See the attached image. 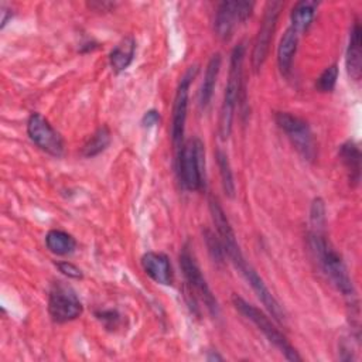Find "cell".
Listing matches in <instances>:
<instances>
[{"instance_id":"obj_1","label":"cell","mask_w":362,"mask_h":362,"mask_svg":"<svg viewBox=\"0 0 362 362\" xmlns=\"http://www.w3.org/2000/svg\"><path fill=\"white\" fill-rule=\"evenodd\" d=\"M209 212L218 233V238L223 246L225 255L229 257L232 264L240 272V274L245 277V280L250 284L252 290L257 296V298L263 303V305L267 308V311L272 314V317L279 321L280 324L284 322L286 314L283 307L279 304V301L274 298V296L270 293L267 286L264 284L263 279L257 274V272L246 262L243 257V253L239 247V243L236 240V235L229 223V219L226 218L222 206L219 205L218 199L214 197L209 198Z\"/></svg>"},{"instance_id":"obj_2","label":"cell","mask_w":362,"mask_h":362,"mask_svg":"<svg viewBox=\"0 0 362 362\" xmlns=\"http://www.w3.org/2000/svg\"><path fill=\"white\" fill-rule=\"evenodd\" d=\"M308 246L317 263L331 280V283L337 287V290L346 297H354L355 290L348 274V269L339 253L327 239L325 232L311 229L308 233Z\"/></svg>"},{"instance_id":"obj_3","label":"cell","mask_w":362,"mask_h":362,"mask_svg":"<svg viewBox=\"0 0 362 362\" xmlns=\"http://www.w3.org/2000/svg\"><path fill=\"white\" fill-rule=\"evenodd\" d=\"M245 44H238L230 54L229 61V74L228 82L225 86L223 100L221 105L219 112V122H218V132L222 140H226L232 132L233 116L236 110V105L239 100L240 86H242V74H243V59H245Z\"/></svg>"},{"instance_id":"obj_4","label":"cell","mask_w":362,"mask_h":362,"mask_svg":"<svg viewBox=\"0 0 362 362\" xmlns=\"http://www.w3.org/2000/svg\"><path fill=\"white\" fill-rule=\"evenodd\" d=\"M232 304L233 307L252 324L256 325V328L266 337V339L273 344L288 361H301V356L296 351V348L288 342L286 335L276 328V325L272 322V320L259 308H256L253 304L247 303L238 294L232 296Z\"/></svg>"},{"instance_id":"obj_5","label":"cell","mask_w":362,"mask_h":362,"mask_svg":"<svg viewBox=\"0 0 362 362\" xmlns=\"http://www.w3.org/2000/svg\"><path fill=\"white\" fill-rule=\"evenodd\" d=\"M204 144L194 137L182 143L177 153V170L180 181L185 189L199 191L204 185V165H205Z\"/></svg>"},{"instance_id":"obj_6","label":"cell","mask_w":362,"mask_h":362,"mask_svg":"<svg viewBox=\"0 0 362 362\" xmlns=\"http://www.w3.org/2000/svg\"><path fill=\"white\" fill-rule=\"evenodd\" d=\"M274 120L277 126L286 133L291 144L296 147V150L305 158V160H314L317 154L315 140L313 136V132L308 126V123L288 112H277L274 115Z\"/></svg>"},{"instance_id":"obj_7","label":"cell","mask_w":362,"mask_h":362,"mask_svg":"<svg viewBox=\"0 0 362 362\" xmlns=\"http://www.w3.org/2000/svg\"><path fill=\"white\" fill-rule=\"evenodd\" d=\"M82 311V303L69 284L64 281L52 283L48 291V313L55 322L64 324L74 321Z\"/></svg>"},{"instance_id":"obj_8","label":"cell","mask_w":362,"mask_h":362,"mask_svg":"<svg viewBox=\"0 0 362 362\" xmlns=\"http://www.w3.org/2000/svg\"><path fill=\"white\" fill-rule=\"evenodd\" d=\"M198 74V65L189 66L185 74L181 76V81L177 86L174 103H173V119H171V141L173 147L178 153L182 143H184V132H185V120H187V110H188V96H189V86L194 78Z\"/></svg>"},{"instance_id":"obj_9","label":"cell","mask_w":362,"mask_h":362,"mask_svg":"<svg viewBox=\"0 0 362 362\" xmlns=\"http://www.w3.org/2000/svg\"><path fill=\"white\" fill-rule=\"evenodd\" d=\"M180 266L182 270V274L188 283V286L191 287V290L204 301L205 307L208 308V311L212 315H218L219 314V305L218 301L215 298V296L212 294L197 260L194 253L189 249V245L185 243L181 249L180 253Z\"/></svg>"},{"instance_id":"obj_10","label":"cell","mask_w":362,"mask_h":362,"mask_svg":"<svg viewBox=\"0 0 362 362\" xmlns=\"http://www.w3.org/2000/svg\"><path fill=\"white\" fill-rule=\"evenodd\" d=\"M255 3L252 1H222L218 4L214 31L221 40H229L238 24L246 21L253 13Z\"/></svg>"},{"instance_id":"obj_11","label":"cell","mask_w":362,"mask_h":362,"mask_svg":"<svg viewBox=\"0 0 362 362\" xmlns=\"http://www.w3.org/2000/svg\"><path fill=\"white\" fill-rule=\"evenodd\" d=\"M27 134L31 141L42 151L54 157L64 154V140L51 123L40 113L34 112L27 120Z\"/></svg>"},{"instance_id":"obj_12","label":"cell","mask_w":362,"mask_h":362,"mask_svg":"<svg viewBox=\"0 0 362 362\" xmlns=\"http://www.w3.org/2000/svg\"><path fill=\"white\" fill-rule=\"evenodd\" d=\"M281 7H283L281 1H269L266 4L263 20L260 23V28L257 31V35H256V40L253 44V51H252V66L256 71L266 61Z\"/></svg>"},{"instance_id":"obj_13","label":"cell","mask_w":362,"mask_h":362,"mask_svg":"<svg viewBox=\"0 0 362 362\" xmlns=\"http://www.w3.org/2000/svg\"><path fill=\"white\" fill-rule=\"evenodd\" d=\"M141 267L144 273L158 284L170 286L174 280L173 267L167 255L161 252H147L141 256Z\"/></svg>"},{"instance_id":"obj_14","label":"cell","mask_w":362,"mask_h":362,"mask_svg":"<svg viewBox=\"0 0 362 362\" xmlns=\"http://www.w3.org/2000/svg\"><path fill=\"white\" fill-rule=\"evenodd\" d=\"M361 37H362V30H361L359 21L356 20L351 30L349 42L346 48V58H345L348 75L354 81H359L362 74V38Z\"/></svg>"},{"instance_id":"obj_15","label":"cell","mask_w":362,"mask_h":362,"mask_svg":"<svg viewBox=\"0 0 362 362\" xmlns=\"http://www.w3.org/2000/svg\"><path fill=\"white\" fill-rule=\"evenodd\" d=\"M297 42H298V34L294 28L288 27L284 34L280 38L279 47H277V65L281 72V75L288 76L291 72L294 55L297 51Z\"/></svg>"},{"instance_id":"obj_16","label":"cell","mask_w":362,"mask_h":362,"mask_svg":"<svg viewBox=\"0 0 362 362\" xmlns=\"http://www.w3.org/2000/svg\"><path fill=\"white\" fill-rule=\"evenodd\" d=\"M136 54V40L132 35L122 38L109 54V64L115 74L123 72L132 64Z\"/></svg>"},{"instance_id":"obj_17","label":"cell","mask_w":362,"mask_h":362,"mask_svg":"<svg viewBox=\"0 0 362 362\" xmlns=\"http://www.w3.org/2000/svg\"><path fill=\"white\" fill-rule=\"evenodd\" d=\"M339 158L348 173L352 185H358L361 180V150L354 140H348L339 146Z\"/></svg>"},{"instance_id":"obj_18","label":"cell","mask_w":362,"mask_h":362,"mask_svg":"<svg viewBox=\"0 0 362 362\" xmlns=\"http://www.w3.org/2000/svg\"><path fill=\"white\" fill-rule=\"evenodd\" d=\"M221 62H222L221 54L216 52L211 57V59L206 64L204 81H202V85L199 88V96H198V102H199L201 109H205L209 105L211 99H212L214 89H215V85H216V79H218V75H219V71H221Z\"/></svg>"},{"instance_id":"obj_19","label":"cell","mask_w":362,"mask_h":362,"mask_svg":"<svg viewBox=\"0 0 362 362\" xmlns=\"http://www.w3.org/2000/svg\"><path fill=\"white\" fill-rule=\"evenodd\" d=\"M317 7H318V4L313 0H301L294 4L291 14H290V20H291L290 27L294 28L298 35L301 33L307 31V28L311 25L313 20L315 17Z\"/></svg>"},{"instance_id":"obj_20","label":"cell","mask_w":362,"mask_h":362,"mask_svg":"<svg viewBox=\"0 0 362 362\" xmlns=\"http://www.w3.org/2000/svg\"><path fill=\"white\" fill-rule=\"evenodd\" d=\"M45 245L49 252L58 256L71 255L76 247V240L72 235L61 229H51L45 235Z\"/></svg>"},{"instance_id":"obj_21","label":"cell","mask_w":362,"mask_h":362,"mask_svg":"<svg viewBox=\"0 0 362 362\" xmlns=\"http://www.w3.org/2000/svg\"><path fill=\"white\" fill-rule=\"evenodd\" d=\"M110 144V130L107 126H100L83 144L82 156L83 157H95L105 151Z\"/></svg>"},{"instance_id":"obj_22","label":"cell","mask_w":362,"mask_h":362,"mask_svg":"<svg viewBox=\"0 0 362 362\" xmlns=\"http://www.w3.org/2000/svg\"><path fill=\"white\" fill-rule=\"evenodd\" d=\"M216 164L219 168V174H221V182H222V188L225 191V194L232 198L235 195V181H233V173L230 168V163L229 158L226 156V153H223L221 148L216 150Z\"/></svg>"},{"instance_id":"obj_23","label":"cell","mask_w":362,"mask_h":362,"mask_svg":"<svg viewBox=\"0 0 362 362\" xmlns=\"http://www.w3.org/2000/svg\"><path fill=\"white\" fill-rule=\"evenodd\" d=\"M338 74H339V69H338V65H337V64H332V65L327 66V68L320 74V76L317 78L315 88H317L320 92H332L334 88H335V85H337Z\"/></svg>"},{"instance_id":"obj_24","label":"cell","mask_w":362,"mask_h":362,"mask_svg":"<svg viewBox=\"0 0 362 362\" xmlns=\"http://www.w3.org/2000/svg\"><path fill=\"white\" fill-rule=\"evenodd\" d=\"M325 204L321 198H314L310 206V225L314 230H324L325 228Z\"/></svg>"},{"instance_id":"obj_25","label":"cell","mask_w":362,"mask_h":362,"mask_svg":"<svg viewBox=\"0 0 362 362\" xmlns=\"http://www.w3.org/2000/svg\"><path fill=\"white\" fill-rule=\"evenodd\" d=\"M204 238H205L206 247H208V250H209L212 259L216 260V262H222L225 252H223V246H222L219 238L215 236V235H214L211 230H208V229L204 232Z\"/></svg>"},{"instance_id":"obj_26","label":"cell","mask_w":362,"mask_h":362,"mask_svg":"<svg viewBox=\"0 0 362 362\" xmlns=\"http://www.w3.org/2000/svg\"><path fill=\"white\" fill-rule=\"evenodd\" d=\"M96 317L109 329H115L120 324V314L116 310H102V311H98Z\"/></svg>"},{"instance_id":"obj_27","label":"cell","mask_w":362,"mask_h":362,"mask_svg":"<svg viewBox=\"0 0 362 362\" xmlns=\"http://www.w3.org/2000/svg\"><path fill=\"white\" fill-rule=\"evenodd\" d=\"M57 267L59 269V272L62 273V274H65L66 277H69V279H75V280H79V279H82V270L78 267V266H75L74 263H71V262H58L57 263Z\"/></svg>"},{"instance_id":"obj_28","label":"cell","mask_w":362,"mask_h":362,"mask_svg":"<svg viewBox=\"0 0 362 362\" xmlns=\"http://www.w3.org/2000/svg\"><path fill=\"white\" fill-rule=\"evenodd\" d=\"M160 122V113L154 109L147 110L143 117H141V124L143 127H153L154 124H157Z\"/></svg>"},{"instance_id":"obj_29","label":"cell","mask_w":362,"mask_h":362,"mask_svg":"<svg viewBox=\"0 0 362 362\" xmlns=\"http://www.w3.org/2000/svg\"><path fill=\"white\" fill-rule=\"evenodd\" d=\"M0 11H1V28H4V25L8 21V18L13 17V13H11V8H8L6 4H1Z\"/></svg>"},{"instance_id":"obj_30","label":"cell","mask_w":362,"mask_h":362,"mask_svg":"<svg viewBox=\"0 0 362 362\" xmlns=\"http://www.w3.org/2000/svg\"><path fill=\"white\" fill-rule=\"evenodd\" d=\"M206 359H208V361H214V359L221 361V359H222V356H221V355H218V354H212V355H208V356H206Z\"/></svg>"}]
</instances>
